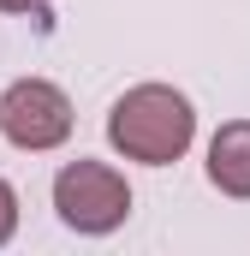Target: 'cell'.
Wrapping results in <instances>:
<instances>
[{
	"mask_svg": "<svg viewBox=\"0 0 250 256\" xmlns=\"http://www.w3.org/2000/svg\"><path fill=\"white\" fill-rule=\"evenodd\" d=\"M190 137H196V114H190L185 90L173 84H137L108 114V143L143 167H173L190 149Z\"/></svg>",
	"mask_w": 250,
	"mask_h": 256,
	"instance_id": "cell-1",
	"label": "cell"
},
{
	"mask_svg": "<svg viewBox=\"0 0 250 256\" xmlns=\"http://www.w3.org/2000/svg\"><path fill=\"white\" fill-rule=\"evenodd\" d=\"M54 208H60V220L72 232L102 238V232L125 226L131 185H125V173H114L108 161H66L60 173H54Z\"/></svg>",
	"mask_w": 250,
	"mask_h": 256,
	"instance_id": "cell-2",
	"label": "cell"
},
{
	"mask_svg": "<svg viewBox=\"0 0 250 256\" xmlns=\"http://www.w3.org/2000/svg\"><path fill=\"white\" fill-rule=\"evenodd\" d=\"M0 131L18 149H30V155L60 149L66 137H72V102H66V90L48 84V78H18L0 96Z\"/></svg>",
	"mask_w": 250,
	"mask_h": 256,
	"instance_id": "cell-3",
	"label": "cell"
},
{
	"mask_svg": "<svg viewBox=\"0 0 250 256\" xmlns=\"http://www.w3.org/2000/svg\"><path fill=\"white\" fill-rule=\"evenodd\" d=\"M208 185L220 196L250 202V120H232V126L214 131V143H208Z\"/></svg>",
	"mask_w": 250,
	"mask_h": 256,
	"instance_id": "cell-4",
	"label": "cell"
},
{
	"mask_svg": "<svg viewBox=\"0 0 250 256\" xmlns=\"http://www.w3.org/2000/svg\"><path fill=\"white\" fill-rule=\"evenodd\" d=\"M12 232H18V191L0 179V244H6Z\"/></svg>",
	"mask_w": 250,
	"mask_h": 256,
	"instance_id": "cell-5",
	"label": "cell"
},
{
	"mask_svg": "<svg viewBox=\"0 0 250 256\" xmlns=\"http://www.w3.org/2000/svg\"><path fill=\"white\" fill-rule=\"evenodd\" d=\"M48 0H0V12H42Z\"/></svg>",
	"mask_w": 250,
	"mask_h": 256,
	"instance_id": "cell-6",
	"label": "cell"
}]
</instances>
